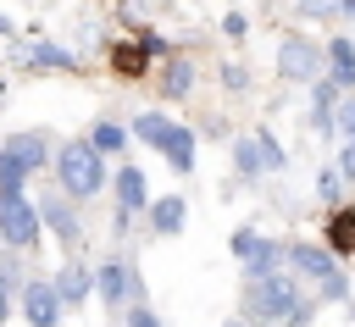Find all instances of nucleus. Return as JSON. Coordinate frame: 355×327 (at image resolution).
I'll return each mask as SVG.
<instances>
[{
    "label": "nucleus",
    "mask_w": 355,
    "mask_h": 327,
    "mask_svg": "<svg viewBox=\"0 0 355 327\" xmlns=\"http://www.w3.org/2000/svg\"><path fill=\"white\" fill-rule=\"evenodd\" d=\"M50 283H55V294H61V305H67V310L94 299V266H89V260H78V255H67V266H61Z\"/></svg>",
    "instance_id": "nucleus-17"
},
{
    "label": "nucleus",
    "mask_w": 355,
    "mask_h": 327,
    "mask_svg": "<svg viewBox=\"0 0 355 327\" xmlns=\"http://www.w3.org/2000/svg\"><path fill=\"white\" fill-rule=\"evenodd\" d=\"M0 150H11V155L28 166V177H33V172H44V166H50V155H55V144H50V133H44V127L6 133V139H0Z\"/></svg>",
    "instance_id": "nucleus-15"
},
{
    "label": "nucleus",
    "mask_w": 355,
    "mask_h": 327,
    "mask_svg": "<svg viewBox=\"0 0 355 327\" xmlns=\"http://www.w3.org/2000/svg\"><path fill=\"white\" fill-rule=\"evenodd\" d=\"M250 133H255V144H261V161H266V177H272V172H288V150H283V139L272 133V122H255Z\"/></svg>",
    "instance_id": "nucleus-24"
},
{
    "label": "nucleus",
    "mask_w": 355,
    "mask_h": 327,
    "mask_svg": "<svg viewBox=\"0 0 355 327\" xmlns=\"http://www.w3.org/2000/svg\"><path fill=\"white\" fill-rule=\"evenodd\" d=\"M144 227H150L155 238H178V233L189 227V200H183V194H155V200L144 205Z\"/></svg>",
    "instance_id": "nucleus-16"
},
{
    "label": "nucleus",
    "mask_w": 355,
    "mask_h": 327,
    "mask_svg": "<svg viewBox=\"0 0 355 327\" xmlns=\"http://www.w3.org/2000/svg\"><path fill=\"white\" fill-rule=\"evenodd\" d=\"M122 327H161V316H155L150 299H133V305L122 310Z\"/></svg>",
    "instance_id": "nucleus-31"
},
{
    "label": "nucleus",
    "mask_w": 355,
    "mask_h": 327,
    "mask_svg": "<svg viewBox=\"0 0 355 327\" xmlns=\"http://www.w3.org/2000/svg\"><path fill=\"white\" fill-rule=\"evenodd\" d=\"M227 249H233V260H239V272H244V277H261V272L283 266V244H277V238H266L261 227H233Z\"/></svg>",
    "instance_id": "nucleus-10"
},
{
    "label": "nucleus",
    "mask_w": 355,
    "mask_h": 327,
    "mask_svg": "<svg viewBox=\"0 0 355 327\" xmlns=\"http://www.w3.org/2000/svg\"><path fill=\"white\" fill-rule=\"evenodd\" d=\"M283 266H288L294 277H311V283H322L327 272H338L333 249H327V244H311V238H294V244H283Z\"/></svg>",
    "instance_id": "nucleus-14"
},
{
    "label": "nucleus",
    "mask_w": 355,
    "mask_h": 327,
    "mask_svg": "<svg viewBox=\"0 0 355 327\" xmlns=\"http://www.w3.org/2000/svg\"><path fill=\"white\" fill-rule=\"evenodd\" d=\"M322 50H327V78L338 89H355V39L333 33V39H322Z\"/></svg>",
    "instance_id": "nucleus-21"
},
{
    "label": "nucleus",
    "mask_w": 355,
    "mask_h": 327,
    "mask_svg": "<svg viewBox=\"0 0 355 327\" xmlns=\"http://www.w3.org/2000/svg\"><path fill=\"white\" fill-rule=\"evenodd\" d=\"M0 105H6V78H0Z\"/></svg>",
    "instance_id": "nucleus-38"
},
{
    "label": "nucleus",
    "mask_w": 355,
    "mask_h": 327,
    "mask_svg": "<svg viewBox=\"0 0 355 327\" xmlns=\"http://www.w3.org/2000/svg\"><path fill=\"white\" fill-rule=\"evenodd\" d=\"M333 166L344 172V183H355V139H338V155H333Z\"/></svg>",
    "instance_id": "nucleus-33"
},
{
    "label": "nucleus",
    "mask_w": 355,
    "mask_h": 327,
    "mask_svg": "<svg viewBox=\"0 0 355 327\" xmlns=\"http://www.w3.org/2000/svg\"><path fill=\"white\" fill-rule=\"evenodd\" d=\"M11 50H17V61H22L28 72H83V61H78L67 44H55L44 28H28L22 39H11Z\"/></svg>",
    "instance_id": "nucleus-8"
},
{
    "label": "nucleus",
    "mask_w": 355,
    "mask_h": 327,
    "mask_svg": "<svg viewBox=\"0 0 355 327\" xmlns=\"http://www.w3.org/2000/svg\"><path fill=\"white\" fill-rule=\"evenodd\" d=\"M216 78H222V89H227V94H250V61H222V72H216Z\"/></svg>",
    "instance_id": "nucleus-29"
},
{
    "label": "nucleus",
    "mask_w": 355,
    "mask_h": 327,
    "mask_svg": "<svg viewBox=\"0 0 355 327\" xmlns=\"http://www.w3.org/2000/svg\"><path fill=\"white\" fill-rule=\"evenodd\" d=\"M300 22H338V0H294Z\"/></svg>",
    "instance_id": "nucleus-28"
},
{
    "label": "nucleus",
    "mask_w": 355,
    "mask_h": 327,
    "mask_svg": "<svg viewBox=\"0 0 355 327\" xmlns=\"http://www.w3.org/2000/svg\"><path fill=\"white\" fill-rule=\"evenodd\" d=\"M89 144H94L105 161H122V150L133 144V133H128V122H122V116H94V127H89Z\"/></svg>",
    "instance_id": "nucleus-20"
},
{
    "label": "nucleus",
    "mask_w": 355,
    "mask_h": 327,
    "mask_svg": "<svg viewBox=\"0 0 355 327\" xmlns=\"http://www.w3.org/2000/svg\"><path fill=\"white\" fill-rule=\"evenodd\" d=\"M222 39H227V44H250V17H244V11H227V17H222Z\"/></svg>",
    "instance_id": "nucleus-32"
},
{
    "label": "nucleus",
    "mask_w": 355,
    "mask_h": 327,
    "mask_svg": "<svg viewBox=\"0 0 355 327\" xmlns=\"http://www.w3.org/2000/svg\"><path fill=\"white\" fill-rule=\"evenodd\" d=\"M327 139H355V89L338 94V105L327 116Z\"/></svg>",
    "instance_id": "nucleus-25"
},
{
    "label": "nucleus",
    "mask_w": 355,
    "mask_h": 327,
    "mask_svg": "<svg viewBox=\"0 0 355 327\" xmlns=\"http://www.w3.org/2000/svg\"><path fill=\"white\" fill-rule=\"evenodd\" d=\"M11 316H17V288H11L6 277H0V327H6Z\"/></svg>",
    "instance_id": "nucleus-34"
},
{
    "label": "nucleus",
    "mask_w": 355,
    "mask_h": 327,
    "mask_svg": "<svg viewBox=\"0 0 355 327\" xmlns=\"http://www.w3.org/2000/svg\"><path fill=\"white\" fill-rule=\"evenodd\" d=\"M0 39H17V22H11L6 11H0Z\"/></svg>",
    "instance_id": "nucleus-35"
},
{
    "label": "nucleus",
    "mask_w": 355,
    "mask_h": 327,
    "mask_svg": "<svg viewBox=\"0 0 355 327\" xmlns=\"http://www.w3.org/2000/svg\"><path fill=\"white\" fill-rule=\"evenodd\" d=\"M17 310H22V321L28 327H61V294H55V283L50 277H22V288H17Z\"/></svg>",
    "instance_id": "nucleus-12"
},
{
    "label": "nucleus",
    "mask_w": 355,
    "mask_h": 327,
    "mask_svg": "<svg viewBox=\"0 0 355 327\" xmlns=\"http://www.w3.org/2000/svg\"><path fill=\"white\" fill-rule=\"evenodd\" d=\"M0 244L17 255H39L44 244V222L28 188H0Z\"/></svg>",
    "instance_id": "nucleus-3"
},
{
    "label": "nucleus",
    "mask_w": 355,
    "mask_h": 327,
    "mask_svg": "<svg viewBox=\"0 0 355 327\" xmlns=\"http://www.w3.org/2000/svg\"><path fill=\"white\" fill-rule=\"evenodd\" d=\"M227 327H250V321H244V316H233V321H227Z\"/></svg>",
    "instance_id": "nucleus-37"
},
{
    "label": "nucleus",
    "mask_w": 355,
    "mask_h": 327,
    "mask_svg": "<svg viewBox=\"0 0 355 327\" xmlns=\"http://www.w3.org/2000/svg\"><path fill=\"white\" fill-rule=\"evenodd\" d=\"M172 122H178V116H166L161 105H144L139 116H128V133H133V144H144V150H161V139L172 133Z\"/></svg>",
    "instance_id": "nucleus-19"
},
{
    "label": "nucleus",
    "mask_w": 355,
    "mask_h": 327,
    "mask_svg": "<svg viewBox=\"0 0 355 327\" xmlns=\"http://www.w3.org/2000/svg\"><path fill=\"white\" fill-rule=\"evenodd\" d=\"M155 100H166V105H178V100H189L194 94V78H200V61L189 55V50H166L161 61H155Z\"/></svg>",
    "instance_id": "nucleus-11"
},
{
    "label": "nucleus",
    "mask_w": 355,
    "mask_h": 327,
    "mask_svg": "<svg viewBox=\"0 0 355 327\" xmlns=\"http://www.w3.org/2000/svg\"><path fill=\"white\" fill-rule=\"evenodd\" d=\"M155 155L166 161V172L189 177V172H194V161H200V127H194V122H172V133L161 139V150H155Z\"/></svg>",
    "instance_id": "nucleus-13"
},
{
    "label": "nucleus",
    "mask_w": 355,
    "mask_h": 327,
    "mask_svg": "<svg viewBox=\"0 0 355 327\" xmlns=\"http://www.w3.org/2000/svg\"><path fill=\"white\" fill-rule=\"evenodd\" d=\"M344 188H349V183H344V172L327 161V166L316 172V200H322V205H338V200H344Z\"/></svg>",
    "instance_id": "nucleus-26"
},
{
    "label": "nucleus",
    "mask_w": 355,
    "mask_h": 327,
    "mask_svg": "<svg viewBox=\"0 0 355 327\" xmlns=\"http://www.w3.org/2000/svg\"><path fill=\"white\" fill-rule=\"evenodd\" d=\"M0 188H28V166L11 150H0Z\"/></svg>",
    "instance_id": "nucleus-30"
},
{
    "label": "nucleus",
    "mask_w": 355,
    "mask_h": 327,
    "mask_svg": "<svg viewBox=\"0 0 355 327\" xmlns=\"http://www.w3.org/2000/svg\"><path fill=\"white\" fill-rule=\"evenodd\" d=\"M144 205H150L144 166H133V161H111V211H116V238L144 216Z\"/></svg>",
    "instance_id": "nucleus-6"
},
{
    "label": "nucleus",
    "mask_w": 355,
    "mask_h": 327,
    "mask_svg": "<svg viewBox=\"0 0 355 327\" xmlns=\"http://www.w3.org/2000/svg\"><path fill=\"white\" fill-rule=\"evenodd\" d=\"M305 89H311V111H305V122H311V127L327 139V116H333V105H338V94H344V89H338L327 72H322L316 83H305Z\"/></svg>",
    "instance_id": "nucleus-22"
},
{
    "label": "nucleus",
    "mask_w": 355,
    "mask_h": 327,
    "mask_svg": "<svg viewBox=\"0 0 355 327\" xmlns=\"http://www.w3.org/2000/svg\"><path fill=\"white\" fill-rule=\"evenodd\" d=\"M161 55H166V44H161L155 33H133L128 44H111V50H105V61H111V72H116L122 83H144Z\"/></svg>",
    "instance_id": "nucleus-9"
},
{
    "label": "nucleus",
    "mask_w": 355,
    "mask_h": 327,
    "mask_svg": "<svg viewBox=\"0 0 355 327\" xmlns=\"http://www.w3.org/2000/svg\"><path fill=\"white\" fill-rule=\"evenodd\" d=\"M33 205H39V222H44V233L61 244V249H78L83 244V216H78V200L67 194V188H44V194H33Z\"/></svg>",
    "instance_id": "nucleus-7"
},
{
    "label": "nucleus",
    "mask_w": 355,
    "mask_h": 327,
    "mask_svg": "<svg viewBox=\"0 0 355 327\" xmlns=\"http://www.w3.org/2000/svg\"><path fill=\"white\" fill-rule=\"evenodd\" d=\"M272 67H277V78H283L288 89H305V83H316V78L327 72V50H322V39H311V33H283Z\"/></svg>",
    "instance_id": "nucleus-4"
},
{
    "label": "nucleus",
    "mask_w": 355,
    "mask_h": 327,
    "mask_svg": "<svg viewBox=\"0 0 355 327\" xmlns=\"http://www.w3.org/2000/svg\"><path fill=\"white\" fill-rule=\"evenodd\" d=\"M338 17H349V22H355V0H338Z\"/></svg>",
    "instance_id": "nucleus-36"
},
{
    "label": "nucleus",
    "mask_w": 355,
    "mask_h": 327,
    "mask_svg": "<svg viewBox=\"0 0 355 327\" xmlns=\"http://www.w3.org/2000/svg\"><path fill=\"white\" fill-rule=\"evenodd\" d=\"M227 155H233V172H239L244 183L266 177V161H261V144H255V133H233V139H227Z\"/></svg>",
    "instance_id": "nucleus-23"
},
{
    "label": "nucleus",
    "mask_w": 355,
    "mask_h": 327,
    "mask_svg": "<svg viewBox=\"0 0 355 327\" xmlns=\"http://www.w3.org/2000/svg\"><path fill=\"white\" fill-rule=\"evenodd\" d=\"M322 244L333 249V260L355 255V205H327V222H322Z\"/></svg>",
    "instance_id": "nucleus-18"
},
{
    "label": "nucleus",
    "mask_w": 355,
    "mask_h": 327,
    "mask_svg": "<svg viewBox=\"0 0 355 327\" xmlns=\"http://www.w3.org/2000/svg\"><path fill=\"white\" fill-rule=\"evenodd\" d=\"M316 299H322V305H349V277H344V266L316 283Z\"/></svg>",
    "instance_id": "nucleus-27"
},
{
    "label": "nucleus",
    "mask_w": 355,
    "mask_h": 327,
    "mask_svg": "<svg viewBox=\"0 0 355 327\" xmlns=\"http://www.w3.org/2000/svg\"><path fill=\"white\" fill-rule=\"evenodd\" d=\"M311 299L300 288V277L288 266H272L261 277H244V321L250 327H305L311 321Z\"/></svg>",
    "instance_id": "nucleus-1"
},
{
    "label": "nucleus",
    "mask_w": 355,
    "mask_h": 327,
    "mask_svg": "<svg viewBox=\"0 0 355 327\" xmlns=\"http://www.w3.org/2000/svg\"><path fill=\"white\" fill-rule=\"evenodd\" d=\"M50 166H55V188H67L78 205H83V200H100L105 183H111V161H105L89 139H67V144L50 155Z\"/></svg>",
    "instance_id": "nucleus-2"
},
{
    "label": "nucleus",
    "mask_w": 355,
    "mask_h": 327,
    "mask_svg": "<svg viewBox=\"0 0 355 327\" xmlns=\"http://www.w3.org/2000/svg\"><path fill=\"white\" fill-rule=\"evenodd\" d=\"M94 299L105 310H128L133 299H144V277H139L133 255H111V260L94 266Z\"/></svg>",
    "instance_id": "nucleus-5"
}]
</instances>
